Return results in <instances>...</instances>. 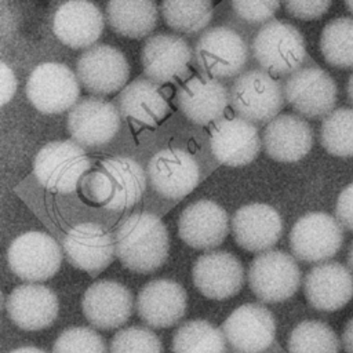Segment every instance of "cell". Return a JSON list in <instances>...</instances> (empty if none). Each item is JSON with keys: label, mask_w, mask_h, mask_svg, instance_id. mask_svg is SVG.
I'll return each mask as SVG.
<instances>
[{"label": "cell", "mask_w": 353, "mask_h": 353, "mask_svg": "<svg viewBox=\"0 0 353 353\" xmlns=\"http://www.w3.org/2000/svg\"><path fill=\"white\" fill-rule=\"evenodd\" d=\"M120 112L101 97H84L68 114V131L74 142L88 148L108 143L119 131Z\"/></svg>", "instance_id": "obj_12"}, {"label": "cell", "mask_w": 353, "mask_h": 353, "mask_svg": "<svg viewBox=\"0 0 353 353\" xmlns=\"http://www.w3.org/2000/svg\"><path fill=\"white\" fill-rule=\"evenodd\" d=\"M117 108L123 117L141 124L156 125L168 113V103L157 83L138 77L117 95Z\"/></svg>", "instance_id": "obj_29"}, {"label": "cell", "mask_w": 353, "mask_h": 353, "mask_svg": "<svg viewBox=\"0 0 353 353\" xmlns=\"http://www.w3.org/2000/svg\"><path fill=\"white\" fill-rule=\"evenodd\" d=\"M210 146L214 157L226 165L241 167L259 153L261 139L256 127L237 116L222 119L211 131Z\"/></svg>", "instance_id": "obj_22"}, {"label": "cell", "mask_w": 353, "mask_h": 353, "mask_svg": "<svg viewBox=\"0 0 353 353\" xmlns=\"http://www.w3.org/2000/svg\"><path fill=\"white\" fill-rule=\"evenodd\" d=\"M10 353H47L39 347H34V346H23V347H18V349H14L11 350Z\"/></svg>", "instance_id": "obj_43"}, {"label": "cell", "mask_w": 353, "mask_h": 353, "mask_svg": "<svg viewBox=\"0 0 353 353\" xmlns=\"http://www.w3.org/2000/svg\"><path fill=\"white\" fill-rule=\"evenodd\" d=\"M347 265H349L350 270L353 272V241H352V245H350L349 254H347Z\"/></svg>", "instance_id": "obj_45"}, {"label": "cell", "mask_w": 353, "mask_h": 353, "mask_svg": "<svg viewBox=\"0 0 353 353\" xmlns=\"http://www.w3.org/2000/svg\"><path fill=\"white\" fill-rule=\"evenodd\" d=\"M11 272L26 281H43L52 277L62 262L58 243L44 232H26L15 237L7 250Z\"/></svg>", "instance_id": "obj_7"}, {"label": "cell", "mask_w": 353, "mask_h": 353, "mask_svg": "<svg viewBox=\"0 0 353 353\" xmlns=\"http://www.w3.org/2000/svg\"><path fill=\"white\" fill-rule=\"evenodd\" d=\"M335 331L319 320H305L288 336V353H339Z\"/></svg>", "instance_id": "obj_34"}, {"label": "cell", "mask_w": 353, "mask_h": 353, "mask_svg": "<svg viewBox=\"0 0 353 353\" xmlns=\"http://www.w3.org/2000/svg\"><path fill=\"white\" fill-rule=\"evenodd\" d=\"M81 307L90 324L101 330H113L130 319L134 301L125 285L113 280H99L85 290Z\"/></svg>", "instance_id": "obj_17"}, {"label": "cell", "mask_w": 353, "mask_h": 353, "mask_svg": "<svg viewBox=\"0 0 353 353\" xmlns=\"http://www.w3.org/2000/svg\"><path fill=\"white\" fill-rule=\"evenodd\" d=\"M105 17L117 34L142 39L156 28L159 10L154 0H109Z\"/></svg>", "instance_id": "obj_30"}, {"label": "cell", "mask_w": 353, "mask_h": 353, "mask_svg": "<svg viewBox=\"0 0 353 353\" xmlns=\"http://www.w3.org/2000/svg\"><path fill=\"white\" fill-rule=\"evenodd\" d=\"M63 252L74 268L95 273L110 265L116 247L106 228L95 222H81L66 233Z\"/></svg>", "instance_id": "obj_15"}, {"label": "cell", "mask_w": 353, "mask_h": 353, "mask_svg": "<svg viewBox=\"0 0 353 353\" xmlns=\"http://www.w3.org/2000/svg\"><path fill=\"white\" fill-rule=\"evenodd\" d=\"M52 353H106L103 338L88 327L63 330L54 342Z\"/></svg>", "instance_id": "obj_37"}, {"label": "cell", "mask_w": 353, "mask_h": 353, "mask_svg": "<svg viewBox=\"0 0 353 353\" xmlns=\"http://www.w3.org/2000/svg\"><path fill=\"white\" fill-rule=\"evenodd\" d=\"M222 332L232 347L241 353L268 349L276 335L273 314L259 303H244L223 321Z\"/></svg>", "instance_id": "obj_14"}, {"label": "cell", "mask_w": 353, "mask_h": 353, "mask_svg": "<svg viewBox=\"0 0 353 353\" xmlns=\"http://www.w3.org/2000/svg\"><path fill=\"white\" fill-rule=\"evenodd\" d=\"M26 95L41 113L55 114L72 109L80 97L77 74L58 62H44L36 66L26 81Z\"/></svg>", "instance_id": "obj_6"}, {"label": "cell", "mask_w": 353, "mask_h": 353, "mask_svg": "<svg viewBox=\"0 0 353 353\" xmlns=\"http://www.w3.org/2000/svg\"><path fill=\"white\" fill-rule=\"evenodd\" d=\"M341 342L345 353H353V317L346 321L342 331Z\"/></svg>", "instance_id": "obj_42"}, {"label": "cell", "mask_w": 353, "mask_h": 353, "mask_svg": "<svg viewBox=\"0 0 353 353\" xmlns=\"http://www.w3.org/2000/svg\"><path fill=\"white\" fill-rule=\"evenodd\" d=\"M76 73L80 84L88 92L101 97L125 87L130 65L119 48L109 44H98L80 55Z\"/></svg>", "instance_id": "obj_11"}, {"label": "cell", "mask_w": 353, "mask_h": 353, "mask_svg": "<svg viewBox=\"0 0 353 353\" xmlns=\"http://www.w3.org/2000/svg\"><path fill=\"white\" fill-rule=\"evenodd\" d=\"M283 90L290 106L305 117L327 116L334 110L338 97L334 79L319 66L292 72Z\"/></svg>", "instance_id": "obj_9"}, {"label": "cell", "mask_w": 353, "mask_h": 353, "mask_svg": "<svg viewBox=\"0 0 353 353\" xmlns=\"http://www.w3.org/2000/svg\"><path fill=\"white\" fill-rule=\"evenodd\" d=\"M248 284L259 301L266 303L283 302L298 291L301 270L290 254L268 250L251 261Z\"/></svg>", "instance_id": "obj_5"}, {"label": "cell", "mask_w": 353, "mask_h": 353, "mask_svg": "<svg viewBox=\"0 0 353 353\" xmlns=\"http://www.w3.org/2000/svg\"><path fill=\"white\" fill-rule=\"evenodd\" d=\"M225 85L214 77L194 76L178 90L176 102L182 114L196 124L218 120L229 102Z\"/></svg>", "instance_id": "obj_27"}, {"label": "cell", "mask_w": 353, "mask_h": 353, "mask_svg": "<svg viewBox=\"0 0 353 353\" xmlns=\"http://www.w3.org/2000/svg\"><path fill=\"white\" fill-rule=\"evenodd\" d=\"M320 139L330 154L353 157V109L338 108L328 113L321 123Z\"/></svg>", "instance_id": "obj_35"}, {"label": "cell", "mask_w": 353, "mask_h": 353, "mask_svg": "<svg viewBox=\"0 0 353 353\" xmlns=\"http://www.w3.org/2000/svg\"><path fill=\"white\" fill-rule=\"evenodd\" d=\"M114 247L117 258L127 269L150 273L164 265L168 258V230L154 214L137 212L119 225Z\"/></svg>", "instance_id": "obj_1"}, {"label": "cell", "mask_w": 353, "mask_h": 353, "mask_svg": "<svg viewBox=\"0 0 353 353\" xmlns=\"http://www.w3.org/2000/svg\"><path fill=\"white\" fill-rule=\"evenodd\" d=\"M102 11L90 0H66L52 18V32L70 48H90L103 30Z\"/></svg>", "instance_id": "obj_21"}, {"label": "cell", "mask_w": 353, "mask_h": 353, "mask_svg": "<svg viewBox=\"0 0 353 353\" xmlns=\"http://www.w3.org/2000/svg\"><path fill=\"white\" fill-rule=\"evenodd\" d=\"M1 66V105L4 106L10 99L14 97L17 90V79L12 73V70L4 63H0Z\"/></svg>", "instance_id": "obj_41"}, {"label": "cell", "mask_w": 353, "mask_h": 353, "mask_svg": "<svg viewBox=\"0 0 353 353\" xmlns=\"http://www.w3.org/2000/svg\"><path fill=\"white\" fill-rule=\"evenodd\" d=\"M239 18L248 23H266L280 7V0H230Z\"/></svg>", "instance_id": "obj_38"}, {"label": "cell", "mask_w": 353, "mask_h": 353, "mask_svg": "<svg viewBox=\"0 0 353 353\" xmlns=\"http://www.w3.org/2000/svg\"><path fill=\"white\" fill-rule=\"evenodd\" d=\"M90 167V159L81 145L69 139L48 142L39 150L33 163L40 185L54 193L74 192Z\"/></svg>", "instance_id": "obj_2"}, {"label": "cell", "mask_w": 353, "mask_h": 353, "mask_svg": "<svg viewBox=\"0 0 353 353\" xmlns=\"http://www.w3.org/2000/svg\"><path fill=\"white\" fill-rule=\"evenodd\" d=\"M178 233L193 248H215L223 243L229 233L228 214L212 200H197L181 212Z\"/></svg>", "instance_id": "obj_19"}, {"label": "cell", "mask_w": 353, "mask_h": 353, "mask_svg": "<svg viewBox=\"0 0 353 353\" xmlns=\"http://www.w3.org/2000/svg\"><path fill=\"white\" fill-rule=\"evenodd\" d=\"M148 178L153 189L168 199H181L197 185L200 168L194 157L183 149H163L152 156Z\"/></svg>", "instance_id": "obj_13"}, {"label": "cell", "mask_w": 353, "mask_h": 353, "mask_svg": "<svg viewBox=\"0 0 353 353\" xmlns=\"http://www.w3.org/2000/svg\"><path fill=\"white\" fill-rule=\"evenodd\" d=\"M335 216L343 228L353 232V182L339 193L335 204Z\"/></svg>", "instance_id": "obj_40"}, {"label": "cell", "mask_w": 353, "mask_h": 353, "mask_svg": "<svg viewBox=\"0 0 353 353\" xmlns=\"http://www.w3.org/2000/svg\"><path fill=\"white\" fill-rule=\"evenodd\" d=\"M345 4L347 7V10L353 14V0H345Z\"/></svg>", "instance_id": "obj_46"}, {"label": "cell", "mask_w": 353, "mask_h": 353, "mask_svg": "<svg viewBox=\"0 0 353 353\" xmlns=\"http://www.w3.org/2000/svg\"><path fill=\"white\" fill-rule=\"evenodd\" d=\"M192 50L185 39L176 34L157 33L150 36L141 51L145 74L157 84L182 77L188 72Z\"/></svg>", "instance_id": "obj_23"}, {"label": "cell", "mask_w": 353, "mask_h": 353, "mask_svg": "<svg viewBox=\"0 0 353 353\" xmlns=\"http://www.w3.org/2000/svg\"><path fill=\"white\" fill-rule=\"evenodd\" d=\"M262 143L270 159L281 163H294L310 152L313 132L309 123L301 116L283 113L268 123Z\"/></svg>", "instance_id": "obj_26"}, {"label": "cell", "mask_w": 353, "mask_h": 353, "mask_svg": "<svg viewBox=\"0 0 353 353\" xmlns=\"http://www.w3.org/2000/svg\"><path fill=\"white\" fill-rule=\"evenodd\" d=\"M229 99L240 117L251 123H269L283 109L285 98L276 79L265 70L251 69L234 80Z\"/></svg>", "instance_id": "obj_4"}, {"label": "cell", "mask_w": 353, "mask_h": 353, "mask_svg": "<svg viewBox=\"0 0 353 353\" xmlns=\"http://www.w3.org/2000/svg\"><path fill=\"white\" fill-rule=\"evenodd\" d=\"M109 190L106 210L121 211L137 204L146 186V175L138 161L125 156H114L99 163Z\"/></svg>", "instance_id": "obj_28"}, {"label": "cell", "mask_w": 353, "mask_h": 353, "mask_svg": "<svg viewBox=\"0 0 353 353\" xmlns=\"http://www.w3.org/2000/svg\"><path fill=\"white\" fill-rule=\"evenodd\" d=\"M232 232L239 247L251 252H263L280 240L283 221L272 205L251 203L234 212Z\"/></svg>", "instance_id": "obj_20"}, {"label": "cell", "mask_w": 353, "mask_h": 353, "mask_svg": "<svg viewBox=\"0 0 353 353\" xmlns=\"http://www.w3.org/2000/svg\"><path fill=\"white\" fill-rule=\"evenodd\" d=\"M303 292L313 309L339 310L353 298V274L339 262L319 263L306 273Z\"/></svg>", "instance_id": "obj_18"}, {"label": "cell", "mask_w": 353, "mask_h": 353, "mask_svg": "<svg viewBox=\"0 0 353 353\" xmlns=\"http://www.w3.org/2000/svg\"><path fill=\"white\" fill-rule=\"evenodd\" d=\"M332 0H284V7L287 12L302 21H312L323 17Z\"/></svg>", "instance_id": "obj_39"}, {"label": "cell", "mask_w": 353, "mask_h": 353, "mask_svg": "<svg viewBox=\"0 0 353 353\" xmlns=\"http://www.w3.org/2000/svg\"><path fill=\"white\" fill-rule=\"evenodd\" d=\"M58 307L55 292L40 284L18 285L6 301L10 320L25 331H39L50 327L58 316Z\"/></svg>", "instance_id": "obj_25"}, {"label": "cell", "mask_w": 353, "mask_h": 353, "mask_svg": "<svg viewBox=\"0 0 353 353\" xmlns=\"http://www.w3.org/2000/svg\"><path fill=\"white\" fill-rule=\"evenodd\" d=\"M346 95H347L349 102L353 105V73L350 74L347 84H346Z\"/></svg>", "instance_id": "obj_44"}, {"label": "cell", "mask_w": 353, "mask_h": 353, "mask_svg": "<svg viewBox=\"0 0 353 353\" xmlns=\"http://www.w3.org/2000/svg\"><path fill=\"white\" fill-rule=\"evenodd\" d=\"M320 51L325 62L334 68H353V18L331 19L321 30Z\"/></svg>", "instance_id": "obj_33"}, {"label": "cell", "mask_w": 353, "mask_h": 353, "mask_svg": "<svg viewBox=\"0 0 353 353\" xmlns=\"http://www.w3.org/2000/svg\"><path fill=\"white\" fill-rule=\"evenodd\" d=\"M192 277L204 296L226 299L241 290L244 268L239 258L228 251H210L196 259Z\"/></svg>", "instance_id": "obj_16"}, {"label": "cell", "mask_w": 353, "mask_h": 353, "mask_svg": "<svg viewBox=\"0 0 353 353\" xmlns=\"http://www.w3.org/2000/svg\"><path fill=\"white\" fill-rule=\"evenodd\" d=\"M196 59L212 77L228 79L239 74L248 58L243 37L228 26L207 29L196 43Z\"/></svg>", "instance_id": "obj_10"}, {"label": "cell", "mask_w": 353, "mask_h": 353, "mask_svg": "<svg viewBox=\"0 0 353 353\" xmlns=\"http://www.w3.org/2000/svg\"><path fill=\"white\" fill-rule=\"evenodd\" d=\"M342 243V225L327 212L305 214L290 232L291 251L303 262H324L341 250Z\"/></svg>", "instance_id": "obj_8"}, {"label": "cell", "mask_w": 353, "mask_h": 353, "mask_svg": "<svg viewBox=\"0 0 353 353\" xmlns=\"http://www.w3.org/2000/svg\"><path fill=\"white\" fill-rule=\"evenodd\" d=\"M252 55L272 74H287L299 69L306 57L302 33L283 19H272L258 30L252 41Z\"/></svg>", "instance_id": "obj_3"}, {"label": "cell", "mask_w": 353, "mask_h": 353, "mask_svg": "<svg viewBox=\"0 0 353 353\" xmlns=\"http://www.w3.org/2000/svg\"><path fill=\"white\" fill-rule=\"evenodd\" d=\"M223 332L205 320H189L174 334V353H225Z\"/></svg>", "instance_id": "obj_32"}, {"label": "cell", "mask_w": 353, "mask_h": 353, "mask_svg": "<svg viewBox=\"0 0 353 353\" xmlns=\"http://www.w3.org/2000/svg\"><path fill=\"white\" fill-rule=\"evenodd\" d=\"M137 312L153 328L175 325L186 312V292L181 284L168 279L146 283L137 296Z\"/></svg>", "instance_id": "obj_24"}, {"label": "cell", "mask_w": 353, "mask_h": 353, "mask_svg": "<svg viewBox=\"0 0 353 353\" xmlns=\"http://www.w3.org/2000/svg\"><path fill=\"white\" fill-rule=\"evenodd\" d=\"M165 23L179 33H197L212 19V0H163L160 7Z\"/></svg>", "instance_id": "obj_31"}, {"label": "cell", "mask_w": 353, "mask_h": 353, "mask_svg": "<svg viewBox=\"0 0 353 353\" xmlns=\"http://www.w3.org/2000/svg\"><path fill=\"white\" fill-rule=\"evenodd\" d=\"M110 353H163V345L153 331L131 325L114 334L110 342Z\"/></svg>", "instance_id": "obj_36"}]
</instances>
